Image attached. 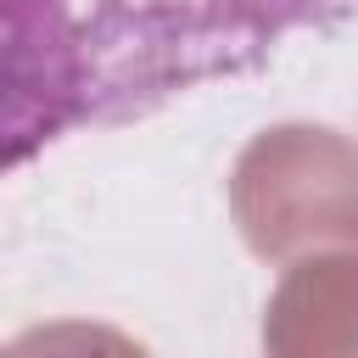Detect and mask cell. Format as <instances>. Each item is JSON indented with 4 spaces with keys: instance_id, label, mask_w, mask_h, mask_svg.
<instances>
[{
    "instance_id": "6da1fadb",
    "label": "cell",
    "mask_w": 358,
    "mask_h": 358,
    "mask_svg": "<svg viewBox=\"0 0 358 358\" xmlns=\"http://www.w3.org/2000/svg\"><path fill=\"white\" fill-rule=\"evenodd\" d=\"M347 11L352 0H0V179L78 129L241 78Z\"/></svg>"
}]
</instances>
